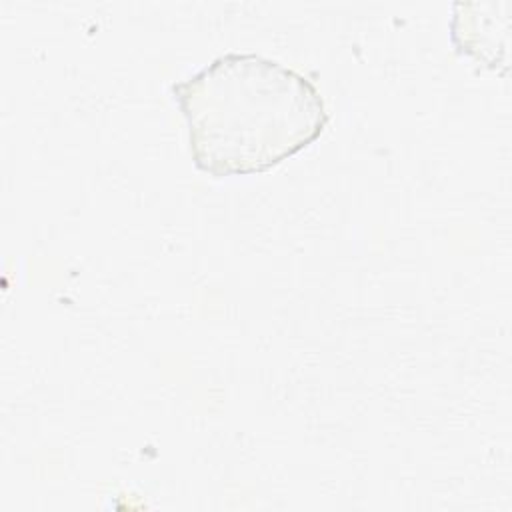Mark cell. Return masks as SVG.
<instances>
[{
	"mask_svg": "<svg viewBox=\"0 0 512 512\" xmlns=\"http://www.w3.org/2000/svg\"><path fill=\"white\" fill-rule=\"evenodd\" d=\"M194 166L212 176L262 174L320 138L328 124L318 88L256 52H226L172 84Z\"/></svg>",
	"mask_w": 512,
	"mask_h": 512,
	"instance_id": "cell-1",
	"label": "cell"
}]
</instances>
